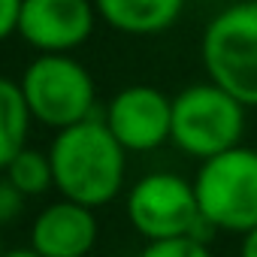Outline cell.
<instances>
[{
    "label": "cell",
    "instance_id": "1",
    "mask_svg": "<svg viewBox=\"0 0 257 257\" xmlns=\"http://www.w3.org/2000/svg\"><path fill=\"white\" fill-rule=\"evenodd\" d=\"M55 191L88 209H103L121 197L127 182V152L112 137L103 115L58 131L49 143Z\"/></svg>",
    "mask_w": 257,
    "mask_h": 257
},
{
    "label": "cell",
    "instance_id": "2",
    "mask_svg": "<svg viewBox=\"0 0 257 257\" xmlns=\"http://www.w3.org/2000/svg\"><path fill=\"white\" fill-rule=\"evenodd\" d=\"M200 58L209 82L257 109V0H236L209 19Z\"/></svg>",
    "mask_w": 257,
    "mask_h": 257
},
{
    "label": "cell",
    "instance_id": "3",
    "mask_svg": "<svg viewBox=\"0 0 257 257\" xmlns=\"http://www.w3.org/2000/svg\"><path fill=\"white\" fill-rule=\"evenodd\" d=\"M245 106L215 82H194L173 97V134L170 143L200 164L242 146Z\"/></svg>",
    "mask_w": 257,
    "mask_h": 257
},
{
    "label": "cell",
    "instance_id": "4",
    "mask_svg": "<svg viewBox=\"0 0 257 257\" xmlns=\"http://www.w3.org/2000/svg\"><path fill=\"white\" fill-rule=\"evenodd\" d=\"M19 88L34 124H43L55 134L100 115L94 76L73 55H37L25 67Z\"/></svg>",
    "mask_w": 257,
    "mask_h": 257
},
{
    "label": "cell",
    "instance_id": "5",
    "mask_svg": "<svg viewBox=\"0 0 257 257\" xmlns=\"http://www.w3.org/2000/svg\"><path fill=\"white\" fill-rule=\"evenodd\" d=\"M191 182L209 230L245 236L257 227V149L236 146L215 155L200 164Z\"/></svg>",
    "mask_w": 257,
    "mask_h": 257
},
{
    "label": "cell",
    "instance_id": "6",
    "mask_svg": "<svg viewBox=\"0 0 257 257\" xmlns=\"http://www.w3.org/2000/svg\"><path fill=\"white\" fill-rule=\"evenodd\" d=\"M124 212L131 227L146 239H173V236H209V227L200 215L194 182L179 173L155 170L140 176L124 197Z\"/></svg>",
    "mask_w": 257,
    "mask_h": 257
},
{
    "label": "cell",
    "instance_id": "7",
    "mask_svg": "<svg viewBox=\"0 0 257 257\" xmlns=\"http://www.w3.org/2000/svg\"><path fill=\"white\" fill-rule=\"evenodd\" d=\"M127 155H149L170 143L173 97L155 85H127L100 112Z\"/></svg>",
    "mask_w": 257,
    "mask_h": 257
},
{
    "label": "cell",
    "instance_id": "8",
    "mask_svg": "<svg viewBox=\"0 0 257 257\" xmlns=\"http://www.w3.org/2000/svg\"><path fill=\"white\" fill-rule=\"evenodd\" d=\"M97 22L94 0H25L19 37L37 55H73L91 40Z\"/></svg>",
    "mask_w": 257,
    "mask_h": 257
},
{
    "label": "cell",
    "instance_id": "9",
    "mask_svg": "<svg viewBox=\"0 0 257 257\" xmlns=\"http://www.w3.org/2000/svg\"><path fill=\"white\" fill-rule=\"evenodd\" d=\"M97 239L100 221L94 209L61 197L34 218L28 248H34L40 257H88L97 248Z\"/></svg>",
    "mask_w": 257,
    "mask_h": 257
},
{
    "label": "cell",
    "instance_id": "10",
    "mask_svg": "<svg viewBox=\"0 0 257 257\" xmlns=\"http://www.w3.org/2000/svg\"><path fill=\"white\" fill-rule=\"evenodd\" d=\"M94 7L100 22L118 34L158 37L182 19L188 0H94Z\"/></svg>",
    "mask_w": 257,
    "mask_h": 257
},
{
    "label": "cell",
    "instance_id": "11",
    "mask_svg": "<svg viewBox=\"0 0 257 257\" xmlns=\"http://www.w3.org/2000/svg\"><path fill=\"white\" fill-rule=\"evenodd\" d=\"M31 109L22 97L16 79L0 76V173H4L22 149H28L31 137Z\"/></svg>",
    "mask_w": 257,
    "mask_h": 257
},
{
    "label": "cell",
    "instance_id": "12",
    "mask_svg": "<svg viewBox=\"0 0 257 257\" xmlns=\"http://www.w3.org/2000/svg\"><path fill=\"white\" fill-rule=\"evenodd\" d=\"M4 176L31 200V197H43L55 188V173H52V158L49 152L40 149H22L16 155V161L4 170Z\"/></svg>",
    "mask_w": 257,
    "mask_h": 257
},
{
    "label": "cell",
    "instance_id": "13",
    "mask_svg": "<svg viewBox=\"0 0 257 257\" xmlns=\"http://www.w3.org/2000/svg\"><path fill=\"white\" fill-rule=\"evenodd\" d=\"M140 257H212V251L203 236H173L146 242Z\"/></svg>",
    "mask_w": 257,
    "mask_h": 257
},
{
    "label": "cell",
    "instance_id": "14",
    "mask_svg": "<svg viewBox=\"0 0 257 257\" xmlns=\"http://www.w3.org/2000/svg\"><path fill=\"white\" fill-rule=\"evenodd\" d=\"M25 203H28V197H25L4 173H0V227L19 221V218L25 215Z\"/></svg>",
    "mask_w": 257,
    "mask_h": 257
},
{
    "label": "cell",
    "instance_id": "15",
    "mask_svg": "<svg viewBox=\"0 0 257 257\" xmlns=\"http://www.w3.org/2000/svg\"><path fill=\"white\" fill-rule=\"evenodd\" d=\"M22 7H25V0H0V43H7L10 37L19 34Z\"/></svg>",
    "mask_w": 257,
    "mask_h": 257
},
{
    "label": "cell",
    "instance_id": "16",
    "mask_svg": "<svg viewBox=\"0 0 257 257\" xmlns=\"http://www.w3.org/2000/svg\"><path fill=\"white\" fill-rule=\"evenodd\" d=\"M239 257H257V227H254V230H248V233L242 236Z\"/></svg>",
    "mask_w": 257,
    "mask_h": 257
},
{
    "label": "cell",
    "instance_id": "17",
    "mask_svg": "<svg viewBox=\"0 0 257 257\" xmlns=\"http://www.w3.org/2000/svg\"><path fill=\"white\" fill-rule=\"evenodd\" d=\"M4 257H40L34 248H7V254Z\"/></svg>",
    "mask_w": 257,
    "mask_h": 257
},
{
    "label": "cell",
    "instance_id": "18",
    "mask_svg": "<svg viewBox=\"0 0 257 257\" xmlns=\"http://www.w3.org/2000/svg\"><path fill=\"white\" fill-rule=\"evenodd\" d=\"M7 254V245H4V233H0V257Z\"/></svg>",
    "mask_w": 257,
    "mask_h": 257
}]
</instances>
